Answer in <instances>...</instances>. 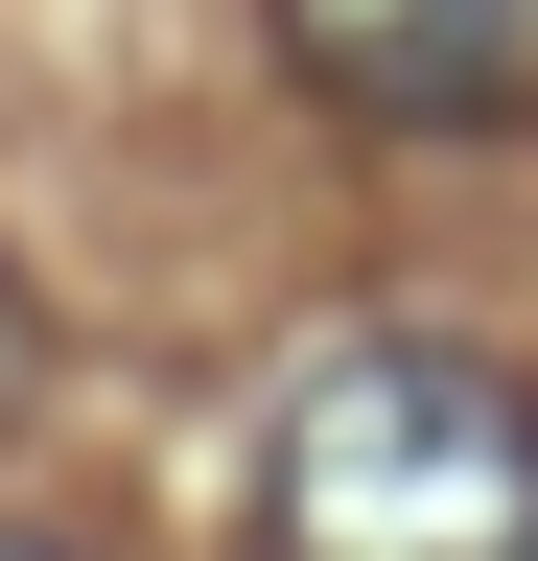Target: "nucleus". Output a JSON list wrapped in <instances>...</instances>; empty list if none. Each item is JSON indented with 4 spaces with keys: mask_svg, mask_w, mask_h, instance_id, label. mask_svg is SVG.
Segmentation results:
<instances>
[{
    "mask_svg": "<svg viewBox=\"0 0 538 561\" xmlns=\"http://www.w3.org/2000/svg\"><path fill=\"white\" fill-rule=\"evenodd\" d=\"M257 538L282 561H538V398L422 328L328 351L257 421Z\"/></svg>",
    "mask_w": 538,
    "mask_h": 561,
    "instance_id": "nucleus-1",
    "label": "nucleus"
},
{
    "mask_svg": "<svg viewBox=\"0 0 538 561\" xmlns=\"http://www.w3.org/2000/svg\"><path fill=\"white\" fill-rule=\"evenodd\" d=\"M282 24V70L328 117H375V140H492L538 117V0H257Z\"/></svg>",
    "mask_w": 538,
    "mask_h": 561,
    "instance_id": "nucleus-2",
    "label": "nucleus"
},
{
    "mask_svg": "<svg viewBox=\"0 0 538 561\" xmlns=\"http://www.w3.org/2000/svg\"><path fill=\"white\" fill-rule=\"evenodd\" d=\"M0 375H24V305H0Z\"/></svg>",
    "mask_w": 538,
    "mask_h": 561,
    "instance_id": "nucleus-3",
    "label": "nucleus"
},
{
    "mask_svg": "<svg viewBox=\"0 0 538 561\" xmlns=\"http://www.w3.org/2000/svg\"><path fill=\"white\" fill-rule=\"evenodd\" d=\"M0 561H47V538H0Z\"/></svg>",
    "mask_w": 538,
    "mask_h": 561,
    "instance_id": "nucleus-4",
    "label": "nucleus"
}]
</instances>
